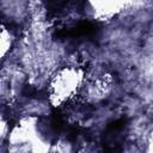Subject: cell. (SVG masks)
<instances>
[{"mask_svg": "<svg viewBox=\"0 0 153 153\" xmlns=\"http://www.w3.org/2000/svg\"><path fill=\"white\" fill-rule=\"evenodd\" d=\"M85 86V72L81 67L71 65L56 71L49 82L50 102L56 106L73 99Z\"/></svg>", "mask_w": 153, "mask_h": 153, "instance_id": "obj_1", "label": "cell"}, {"mask_svg": "<svg viewBox=\"0 0 153 153\" xmlns=\"http://www.w3.org/2000/svg\"><path fill=\"white\" fill-rule=\"evenodd\" d=\"M12 44V38H11V33H10V30H6L2 25V31H1V55H2V59H5V55L6 53L11 49Z\"/></svg>", "mask_w": 153, "mask_h": 153, "instance_id": "obj_2", "label": "cell"}]
</instances>
